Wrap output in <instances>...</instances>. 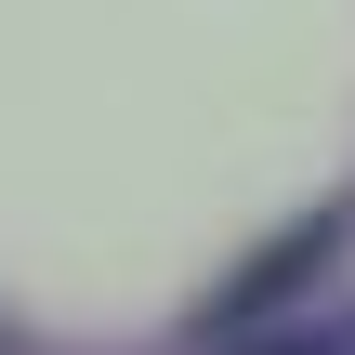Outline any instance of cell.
Returning a JSON list of instances; mask_svg holds the SVG:
<instances>
[{"label": "cell", "instance_id": "1", "mask_svg": "<svg viewBox=\"0 0 355 355\" xmlns=\"http://www.w3.org/2000/svg\"><path fill=\"white\" fill-rule=\"evenodd\" d=\"M329 250H343V211H316V224H303L290 250H263V263H250V277H237V290L211 303V329H277V303H290V290H303V277H316Z\"/></svg>", "mask_w": 355, "mask_h": 355}, {"label": "cell", "instance_id": "2", "mask_svg": "<svg viewBox=\"0 0 355 355\" xmlns=\"http://www.w3.org/2000/svg\"><path fill=\"white\" fill-rule=\"evenodd\" d=\"M250 355H355L343 329H290V343H250Z\"/></svg>", "mask_w": 355, "mask_h": 355}]
</instances>
